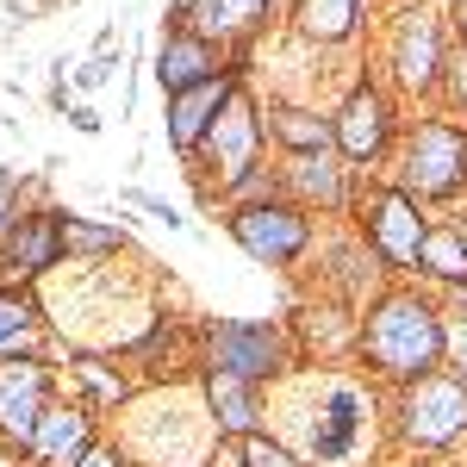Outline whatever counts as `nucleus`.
<instances>
[{"label":"nucleus","instance_id":"f257e3e1","mask_svg":"<svg viewBox=\"0 0 467 467\" xmlns=\"http://www.w3.org/2000/svg\"><path fill=\"white\" fill-rule=\"evenodd\" d=\"M287 418L293 442L312 467H356L374 436L387 431V399L374 380L337 374V368H299L281 380V399H268V418Z\"/></svg>","mask_w":467,"mask_h":467},{"label":"nucleus","instance_id":"f03ea898","mask_svg":"<svg viewBox=\"0 0 467 467\" xmlns=\"http://www.w3.org/2000/svg\"><path fill=\"white\" fill-rule=\"evenodd\" d=\"M356 368L387 393L449 368V312H442V299L418 281H387L361 306Z\"/></svg>","mask_w":467,"mask_h":467},{"label":"nucleus","instance_id":"7ed1b4c3","mask_svg":"<svg viewBox=\"0 0 467 467\" xmlns=\"http://www.w3.org/2000/svg\"><path fill=\"white\" fill-rule=\"evenodd\" d=\"M119 442L131 467H206L213 455V418H206V399H200V380H156V387H138L125 399V418H119Z\"/></svg>","mask_w":467,"mask_h":467},{"label":"nucleus","instance_id":"20e7f679","mask_svg":"<svg viewBox=\"0 0 467 467\" xmlns=\"http://www.w3.org/2000/svg\"><path fill=\"white\" fill-rule=\"evenodd\" d=\"M387 442L399 455H424V462L455 455L467 442V380L436 368L424 380L387 393Z\"/></svg>","mask_w":467,"mask_h":467},{"label":"nucleus","instance_id":"39448f33","mask_svg":"<svg viewBox=\"0 0 467 467\" xmlns=\"http://www.w3.org/2000/svg\"><path fill=\"white\" fill-rule=\"evenodd\" d=\"M393 181L431 213V206H462L467 200V125L424 112L405 125V138L393 150Z\"/></svg>","mask_w":467,"mask_h":467},{"label":"nucleus","instance_id":"423d86ee","mask_svg":"<svg viewBox=\"0 0 467 467\" xmlns=\"http://www.w3.org/2000/svg\"><path fill=\"white\" fill-rule=\"evenodd\" d=\"M436 218L399 187L393 175H361L356 181V206H349V231L374 250V262L393 275V281H411L418 275V250L431 237Z\"/></svg>","mask_w":467,"mask_h":467},{"label":"nucleus","instance_id":"0eeeda50","mask_svg":"<svg viewBox=\"0 0 467 467\" xmlns=\"http://www.w3.org/2000/svg\"><path fill=\"white\" fill-rule=\"evenodd\" d=\"M262 150H268V125H262V94H255L250 81H237V94L224 100V112L213 119V131H206V144L200 156L187 162L193 181H200V193L206 200H237V187L250 175H262Z\"/></svg>","mask_w":467,"mask_h":467},{"label":"nucleus","instance_id":"6e6552de","mask_svg":"<svg viewBox=\"0 0 467 467\" xmlns=\"http://www.w3.org/2000/svg\"><path fill=\"white\" fill-rule=\"evenodd\" d=\"M200 356H206V368L237 374L250 387H281L287 374L306 368L287 318H213V324H200Z\"/></svg>","mask_w":467,"mask_h":467},{"label":"nucleus","instance_id":"1a4fd4ad","mask_svg":"<svg viewBox=\"0 0 467 467\" xmlns=\"http://www.w3.org/2000/svg\"><path fill=\"white\" fill-rule=\"evenodd\" d=\"M330 131H337V156L356 169V175H374L380 162H393L399 138H405V119H399V94L368 69L349 81V94L330 107Z\"/></svg>","mask_w":467,"mask_h":467},{"label":"nucleus","instance_id":"9d476101","mask_svg":"<svg viewBox=\"0 0 467 467\" xmlns=\"http://www.w3.org/2000/svg\"><path fill=\"white\" fill-rule=\"evenodd\" d=\"M224 237L250 262H262V268H299L306 255L318 250V218L306 206H293L287 193H268V200L224 206Z\"/></svg>","mask_w":467,"mask_h":467},{"label":"nucleus","instance_id":"9b49d317","mask_svg":"<svg viewBox=\"0 0 467 467\" xmlns=\"http://www.w3.org/2000/svg\"><path fill=\"white\" fill-rule=\"evenodd\" d=\"M449 26L442 13L424 6V0H399L393 19H387V81L411 100H436V81H442V63H449Z\"/></svg>","mask_w":467,"mask_h":467},{"label":"nucleus","instance_id":"f8f14e48","mask_svg":"<svg viewBox=\"0 0 467 467\" xmlns=\"http://www.w3.org/2000/svg\"><path fill=\"white\" fill-rule=\"evenodd\" d=\"M63 399V368L44 356H6L0 361V442L26 455L37 418Z\"/></svg>","mask_w":467,"mask_h":467},{"label":"nucleus","instance_id":"ddd939ff","mask_svg":"<svg viewBox=\"0 0 467 467\" xmlns=\"http://www.w3.org/2000/svg\"><path fill=\"white\" fill-rule=\"evenodd\" d=\"M231 63H237V57H224L213 37H200L187 19H181V6H175V13H169V26H162V37H156L150 81H156V94L169 100V94H181V88H200V81L224 75Z\"/></svg>","mask_w":467,"mask_h":467},{"label":"nucleus","instance_id":"4468645a","mask_svg":"<svg viewBox=\"0 0 467 467\" xmlns=\"http://www.w3.org/2000/svg\"><path fill=\"white\" fill-rule=\"evenodd\" d=\"M50 268H63V206H19L0 237V275L37 287L50 281Z\"/></svg>","mask_w":467,"mask_h":467},{"label":"nucleus","instance_id":"2eb2a0df","mask_svg":"<svg viewBox=\"0 0 467 467\" xmlns=\"http://www.w3.org/2000/svg\"><path fill=\"white\" fill-rule=\"evenodd\" d=\"M281 193L293 206H306L312 218H349L356 206V169L337 156V150H318V156H281Z\"/></svg>","mask_w":467,"mask_h":467},{"label":"nucleus","instance_id":"dca6fc26","mask_svg":"<svg viewBox=\"0 0 467 467\" xmlns=\"http://www.w3.org/2000/svg\"><path fill=\"white\" fill-rule=\"evenodd\" d=\"M181 19L200 37H213L224 57L250 63V44L281 19V0H181Z\"/></svg>","mask_w":467,"mask_h":467},{"label":"nucleus","instance_id":"f3484780","mask_svg":"<svg viewBox=\"0 0 467 467\" xmlns=\"http://www.w3.org/2000/svg\"><path fill=\"white\" fill-rule=\"evenodd\" d=\"M237 81H250V75H244V63H231L224 75H213V81H200V88H181V94H169V100H162L169 150H175L181 162H193V156H200V144H206V131H213V119L224 112V100L237 94Z\"/></svg>","mask_w":467,"mask_h":467},{"label":"nucleus","instance_id":"a211bd4d","mask_svg":"<svg viewBox=\"0 0 467 467\" xmlns=\"http://www.w3.org/2000/svg\"><path fill=\"white\" fill-rule=\"evenodd\" d=\"M94 442H100V411H88L81 399L63 393L37 418L32 442H26V467H75Z\"/></svg>","mask_w":467,"mask_h":467},{"label":"nucleus","instance_id":"6ab92c4d","mask_svg":"<svg viewBox=\"0 0 467 467\" xmlns=\"http://www.w3.org/2000/svg\"><path fill=\"white\" fill-rule=\"evenodd\" d=\"M200 399H206V418H213L218 436L268 431V387H250V380H237V374L206 368V374H200Z\"/></svg>","mask_w":467,"mask_h":467},{"label":"nucleus","instance_id":"aec40b11","mask_svg":"<svg viewBox=\"0 0 467 467\" xmlns=\"http://www.w3.org/2000/svg\"><path fill=\"white\" fill-rule=\"evenodd\" d=\"M374 19V0H287V26L293 37L318 44V50H343L356 44Z\"/></svg>","mask_w":467,"mask_h":467},{"label":"nucleus","instance_id":"412c9836","mask_svg":"<svg viewBox=\"0 0 467 467\" xmlns=\"http://www.w3.org/2000/svg\"><path fill=\"white\" fill-rule=\"evenodd\" d=\"M387 281H393V275L374 262V250L361 244L356 231H343V237H337V250H330V268L318 275V293H330V299H343V306H356V312H361V306L387 287Z\"/></svg>","mask_w":467,"mask_h":467},{"label":"nucleus","instance_id":"4be33fe9","mask_svg":"<svg viewBox=\"0 0 467 467\" xmlns=\"http://www.w3.org/2000/svg\"><path fill=\"white\" fill-rule=\"evenodd\" d=\"M262 125H268V150H281V156H318V150H337L330 112L299 107V100H262Z\"/></svg>","mask_w":467,"mask_h":467},{"label":"nucleus","instance_id":"5701e85b","mask_svg":"<svg viewBox=\"0 0 467 467\" xmlns=\"http://www.w3.org/2000/svg\"><path fill=\"white\" fill-rule=\"evenodd\" d=\"M69 399H81L88 411H125V399L138 393L131 374H119V361L100 349H69Z\"/></svg>","mask_w":467,"mask_h":467},{"label":"nucleus","instance_id":"b1692460","mask_svg":"<svg viewBox=\"0 0 467 467\" xmlns=\"http://www.w3.org/2000/svg\"><path fill=\"white\" fill-rule=\"evenodd\" d=\"M418 287L431 293H449V287H467V237L455 218H436L431 237H424V250H418V275H411Z\"/></svg>","mask_w":467,"mask_h":467},{"label":"nucleus","instance_id":"393cba45","mask_svg":"<svg viewBox=\"0 0 467 467\" xmlns=\"http://www.w3.org/2000/svg\"><path fill=\"white\" fill-rule=\"evenodd\" d=\"M44 337V299L26 281H0V361L6 356H37Z\"/></svg>","mask_w":467,"mask_h":467},{"label":"nucleus","instance_id":"a878e982","mask_svg":"<svg viewBox=\"0 0 467 467\" xmlns=\"http://www.w3.org/2000/svg\"><path fill=\"white\" fill-rule=\"evenodd\" d=\"M206 467H312L299 449H287L281 436L255 431V436H218Z\"/></svg>","mask_w":467,"mask_h":467},{"label":"nucleus","instance_id":"bb28decb","mask_svg":"<svg viewBox=\"0 0 467 467\" xmlns=\"http://www.w3.org/2000/svg\"><path fill=\"white\" fill-rule=\"evenodd\" d=\"M125 250H131V237H125L119 224L63 213V262H119Z\"/></svg>","mask_w":467,"mask_h":467},{"label":"nucleus","instance_id":"cd10ccee","mask_svg":"<svg viewBox=\"0 0 467 467\" xmlns=\"http://www.w3.org/2000/svg\"><path fill=\"white\" fill-rule=\"evenodd\" d=\"M436 107H442V119H462L467 125V50H449L442 81H436Z\"/></svg>","mask_w":467,"mask_h":467},{"label":"nucleus","instance_id":"c85d7f7f","mask_svg":"<svg viewBox=\"0 0 467 467\" xmlns=\"http://www.w3.org/2000/svg\"><path fill=\"white\" fill-rule=\"evenodd\" d=\"M125 206H138V213H150L156 224H169V231H187V218L162 200V193H144V187H125Z\"/></svg>","mask_w":467,"mask_h":467},{"label":"nucleus","instance_id":"c756f323","mask_svg":"<svg viewBox=\"0 0 467 467\" xmlns=\"http://www.w3.org/2000/svg\"><path fill=\"white\" fill-rule=\"evenodd\" d=\"M112 69H119V63H112V50H94V57L75 69V88H81V94H94V88H107V81H112Z\"/></svg>","mask_w":467,"mask_h":467},{"label":"nucleus","instance_id":"7c9ffc66","mask_svg":"<svg viewBox=\"0 0 467 467\" xmlns=\"http://www.w3.org/2000/svg\"><path fill=\"white\" fill-rule=\"evenodd\" d=\"M75 467H131V455H125V442H119V436H100V442H94Z\"/></svg>","mask_w":467,"mask_h":467},{"label":"nucleus","instance_id":"2f4dec72","mask_svg":"<svg viewBox=\"0 0 467 467\" xmlns=\"http://www.w3.org/2000/svg\"><path fill=\"white\" fill-rule=\"evenodd\" d=\"M442 26H449V44L467 50V0H449V6H442Z\"/></svg>","mask_w":467,"mask_h":467},{"label":"nucleus","instance_id":"473e14b6","mask_svg":"<svg viewBox=\"0 0 467 467\" xmlns=\"http://www.w3.org/2000/svg\"><path fill=\"white\" fill-rule=\"evenodd\" d=\"M449 374L467 380V324H455V318H449Z\"/></svg>","mask_w":467,"mask_h":467},{"label":"nucleus","instance_id":"72a5a7b5","mask_svg":"<svg viewBox=\"0 0 467 467\" xmlns=\"http://www.w3.org/2000/svg\"><path fill=\"white\" fill-rule=\"evenodd\" d=\"M69 125H75V131H81V138H94V131H100L107 119H100V112H94V107H69Z\"/></svg>","mask_w":467,"mask_h":467},{"label":"nucleus","instance_id":"f704fd0d","mask_svg":"<svg viewBox=\"0 0 467 467\" xmlns=\"http://www.w3.org/2000/svg\"><path fill=\"white\" fill-rule=\"evenodd\" d=\"M442 312H449L455 324H467V287H449V293H442Z\"/></svg>","mask_w":467,"mask_h":467},{"label":"nucleus","instance_id":"c9c22d12","mask_svg":"<svg viewBox=\"0 0 467 467\" xmlns=\"http://www.w3.org/2000/svg\"><path fill=\"white\" fill-rule=\"evenodd\" d=\"M13 218H19V200H13V187H0V237H6Z\"/></svg>","mask_w":467,"mask_h":467},{"label":"nucleus","instance_id":"e433bc0d","mask_svg":"<svg viewBox=\"0 0 467 467\" xmlns=\"http://www.w3.org/2000/svg\"><path fill=\"white\" fill-rule=\"evenodd\" d=\"M50 6H57V0H13V13H19V19H37V13H50Z\"/></svg>","mask_w":467,"mask_h":467},{"label":"nucleus","instance_id":"4c0bfd02","mask_svg":"<svg viewBox=\"0 0 467 467\" xmlns=\"http://www.w3.org/2000/svg\"><path fill=\"white\" fill-rule=\"evenodd\" d=\"M0 467H26V455H19L13 442H0Z\"/></svg>","mask_w":467,"mask_h":467},{"label":"nucleus","instance_id":"58836bf2","mask_svg":"<svg viewBox=\"0 0 467 467\" xmlns=\"http://www.w3.org/2000/svg\"><path fill=\"white\" fill-rule=\"evenodd\" d=\"M455 224H462V237H467V213H462V218H455Z\"/></svg>","mask_w":467,"mask_h":467}]
</instances>
